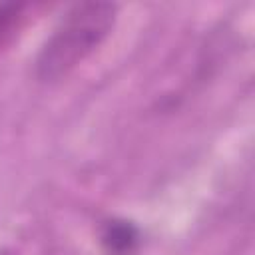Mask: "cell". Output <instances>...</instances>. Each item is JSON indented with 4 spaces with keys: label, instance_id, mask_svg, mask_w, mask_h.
Masks as SVG:
<instances>
[{
    "label": "cell",
    "instance_id": "6da1fadb",
    "mask_svg": "<svg viewBox=\"0 0 255 255\" xmlns=\"http://www.w3.org/2000/svg\"><path fill=\"white\" fill-rule=\"evenodd\" d=\"M116 14L118 6L112 2L74 4L42 44L36 58V78L52 84L76 70L110 36Z\"/></svg>",
    "mask_w": 255,
    "mask_h": 255
},
{
    "label": "cell",
    "instance_id": "7a4b0ae2",
    "mask_svg": "<svg viewBox=\"0 0 255 255\" xmlns=\"http://www.w3.org/2000/svg\"><path fill=\"white\" fill-rule=\"evenodd\" d=\"M137 241V233L129 223H112L108 225L106 233H104V243L110 251L114 253H126L131 251V247Z\"/></svg>",
    "mask_w": 255,
    "mask_h": 255
}]
</instances>
